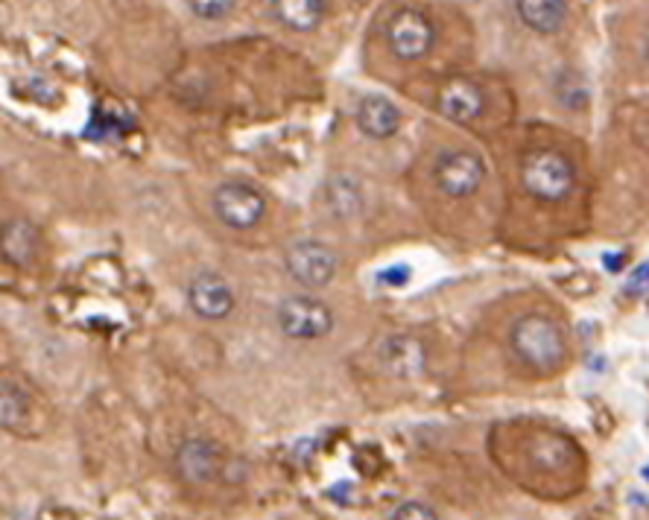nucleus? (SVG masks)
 <instances>
[{
  "mask_svg": "<svg viewBox=\"0 0 649 520\" xmlns=\"http://www.w3.org/2000/svg\"><path fill=\"white\" fill-rule=\"evenodd\" d=\"M509 345L515 357L538 374L559 372L568 360V339L559 322H553L544 313H527L521 316L512 331H509Z\"/></svg>",
  "mask_w": 649,
  "mask_h": 520,
  "instance_id": "obj_1",
  "label": "nucleus"
},
{
  "mask_svg": "<svg viewBox=\"0 0 649 520\" xmlns=\"http://www.w3.org/2000/svg\"><path fill=\"white\" fill-rule=\"evenodd\" d=\"M573 164L556 149H533L521 161V185L538 202H559L573 190Z\"/></svg>",
  "mask_w": 649,
  "mask_h": 520,
  "instance_id": "obj_2",
  "label": "nucleus"
},
{
  "mask_svg": "<svg viewBox=\"0 0 649 520\" xmlns=\"http://www.w3.org/2000/svg\"><path fill=\"white\" fill-rule=\"evenodd\" d=\"M211 211L231 231H252L267 217V196L249 182H223L211 193Z\"/></svg>",
  "mask_w": 649,
  "mask_h": 520,
  "instance_id": "obj_3",
  "label": "nucleus"
},
{
  "mask_svg": "<svg viewBox=\"0 0 649 520\" xmlns=\"http://www.w3.org/2000/svg\"><path fill=\"white\" fill-rule=\"evenodd\" d=\"M275 325L287 339L313 342L334 331V313L322 298L287 296L275 307Z\"/></svg>",
  "mask_w": 649,
  "mask_h": 520,
  "instance_id": "obj_4",
  "label": "nucleus"
},
{
  "mask_svg": "<svg viewBox=\"0 0 649 520\" xmlns=\"http://www.w3.org/2000/svg\"><path fill=\"white\" fill-rule=\"evenodd\" d=\"M486 182V164L471 149H445L433 161V185L451 199H468Z\"/></svg>",
  "mask_w": 649,
  "mask_h": 520,
  "instance_id": "obj_5",
  "label": "nucleus"
},
{
  "mask_svg": "<svg viewBox=\"0 0 649 520\" xmlns=\"http://www.w3.org/2000/svg\"><path fill=\"white\" fill-rule=\"evenodd\" d=\"M284 266L290 278L305 290H322L334 281L340 269V255L322 240H296L284 252Z\"/></svg>",
  "mask_w": 649,
  "mask_h": 520,
  "instance_id": "obj_6",
  "label": "nucleus"
},
{
  "mask_svg": "<svg viewBox=\"0 0 649 520\" xmlns=\"http://www.w3.org/2000/svg\"><path fill=\"white\" fill-rule=\"evenodd\" d=\"M436 30L433 21L419 9H401L386 24V44L389 53L401 62H416L433 50Z\"/></svg>",
  "mask_w": 649,
  "mask_h": 520,
  "instance_id": "obj_7",
  "label": "nucleus"
},
{
  "mask_svg": "<svg viewBox=\"0 0 649 520\" xmlns=\"http://www.w3.org/2000/svg\"><path fill=\"white\" fill-rule=\"evenodd\" d=\"M176 471L188 485L217 483L226 471V453L211 439H188L176 450Z\"/></svg>",
  "mask_w": 649,
  "mask_h": 520,
  "instance_id": "obj_8",
  "label": "nucleus"
},
{
  "mask_svg": "<svg viewBox=\"0 0 649 520\" xmlns=\"http://www.w3.org/2000/svg\"><path fill=\"white\" fill-rule=\"evenodd\" d=\"M234 304H237V296H234L231 284L223 275L199 272V275L191 278V284H188V307L199 319H205V322L229 319L231 313H234Z\"/></svg>",
  "mask_w": 649,
  "mask_h": 520,
  "instance_id": "obj_9",
  "label": "nucleus"
},
{
  "mask_svg": "<svg viewBox=\"0 0 649 520\" xmlns=\"http://www.w3.org/2000/svg\"><path fill=\"white\" fill-rule=\"evenodd\" d=\"M41 255V231L39 225L27 217H12L0 225V258L15 269L36 266Z\"/></svg>",
  "mask_w": 649,
  "mask_h": 520,
  "instance_id": "obj_10",
  "label": "nucleus"
},
{
  "mask_svg": "<svg viewBox=\"0 0 649 520\" xmlns=\"http://www.w3.org/2000/svg\"><path fill=\"white\" fill-rule=\"evenodd\" d=\"M381 366L389 377L398 380H410L419 377L427 369V351L416 336L410 334H395L389 336L381 345Z\"/></svg>",
  "mask_w": 649,
  "mask_h": 520,
  "instance_id": "obj_11",
  "label": "nucleus"
},
{
  "mask_svg": "<svg viewBox=\"0 0 649 520\" xmlns=\"http://www.w3.org/2000/svg\"><path fill=\"white\" fill-rule=\"evenodd\" d=\"M483 109H486V100H483L480 85L465 76L451 79L439 91V112L454 123H474L483 114Z\"/></svg>",
  "mask_w": 649,
  "mask_h": 520,
  "instance_id": "obj_12",
  "label": "nucleus"
},
{
  "mask_svg": "<svg viewBox=\"0 0 649 520\" xmlns=\"http://www.w3.org/2000/svg\"><path fill=\"white\" fill-rule=\"evenodd\" d=\"M354 120L360 126V132L366 138H375V141H383V138H392L398 129H401V112L392 100H386L381 94H366L360 103H357V112H354Z\"/></svg>",
  "mask_w": 649,
  "mask_h": 520,
  "instance_id": "obj_13",
  "label": "nucleus"
},
{
  "mask_svg": "<svg viewBox=\"0 0 649 520\" xmlns=\"http://www.w3.org/2000/svg\"><path fill=\"white\" fill-rule=\"evenodd\" d=\"M269 6L275 21L293 33H313L328 15V0H269Z\"/></svg>",
  "mask_w": 649,
  "mask_h": 520,
  "instance_id": "obj_14",
  "label": "nucleus"
},
{
  "mask_svg": "<svg viewBox=\"0 0 649 520\" xmlns=\"http://www.w3.org/2000/svg\"><path fill=\"white\" fill-rule=\"evenodd\" d=\"M515 12L524 27L550 36L559 33L568 21V0H515Z\"/></svg>",
  "mask_w": 649,
  "mask_h": 520,
  "instance_id": "obj_15",
  "label": "nucleus"
},
{
  "mask_svg": "<svg viewBox=\"0 0 649 520\" xmlns=\"http://www.w3.org/2000/svg\"><path fill=\"white\" fill-rule=\"evenodd\" d=\"M325 208L337 217V220H354L363 214L366 208V196L363 187L354 176L348 173H337L325 182Z\"/></svg>",
  "mask_w": 649,
  "mask_h": 520,
  "instance_id": "obj_16",
  "label": "nucleus"
},
{
  "mask_svg": "<svg viewBox=\"0 0 649 520\" xmlns=\"http://www.w3.org/2000/svg\"><path fill=\"white\" fill-rule=\"evenodd\" d=\"M30 412H33L30 395L12 380H0V430L6 433L24 430V424L30 421Z\"/></svg>",
  "mask_w": 649,
  "mask_h": 520,
  "instance_id": "obj_17",
  "label": "nucleus"
},
{
  "mask_svg": "<svg viewBox=\"0 0 649 520\" xmlns=\"http://www.w3.org/2000/svg\"><path fill=\"white\" fill-rule=\"evenodd\" d=\"M556 100L565 106V109H582L588 103V88L582 82V76L565 71L556 79Z\"/></svg>",
  "mask_w": 649,
  "mask_h": 520,
  "instance_id": "obj_18",
  "label": "nucleus"
},
{
  "mask_svg": "<svg viewBox=\"0 0 649 520\" xmlns=\"http://www.w3.org/2000/svg\"><path fill=\"white\" fill-rule=\"evenodd\" d=\"M188 6H191V12L199 21L214 24V21H226L229 18L231 12H234V6H237V0H188Z\"/></svg>",
  "mask_w": 649,
  "mask_h": 520,
  "instance_id": "obj_19",
  "label": "nucleus"
},
{
  "mask_svg": "<svg viewBox=\"0 0 649 520\" xmlns=\"http://www.w3.org/2000/svg\"><path fill=\"white\" fill-rule=\"evenodd\" d=\"M389 520H439V515H436L433 506H427V503H421V500H407V503H401V506L392 512V518Z\"/></svg>",
  "mask_w": 649,
  "mask_h": 520,
  "instance_id": "obj_20",
  "label": "nucleus"
},
{
  "mask_svg": "<svg viewBox=\"0 0 649 520\" xmlns=\"http://www.w3.org/2000/svg\"><path fill=\"white\" fill-rule=\"evenodd\" d=\"M641 284H649V263L647 266H641V269L635 272V278H632V287H641Z\"/></svg>",
  "mask_w": 649,
  "mask_h": 520,
  "instance_id": "obj_21",
  "label": "nucleus"
},
{
  "mask_svg": "<svg viewBox=\"0 0 649 520\" xmlns=\"http://www.w3.org/2000/svg\"><path fill=\"white\" fill-rule=\"evenodd\" d=\"M644 480H647V483H649V465H647V468H644Z\"/></svg>",
  "mask_w": 649,
  "mask_h": 520,
  "instance_id": "obj_22",
  "label": "nucleus"
},
{
  "mask_svg": "<svg viewBox=\"0 0 649 520\" xmlns=\"http://www.w3.org/2000/svg\"><path fill=\"white\" fill-rule=\"evenodd\" d=\"M647 62H649V38H647Z\"/></svg>",
  "mask_w": 649,
  "mask_h": 520,
  "instance_id": "obj_23",
  "label": "nucleus"
}]
</instances>
